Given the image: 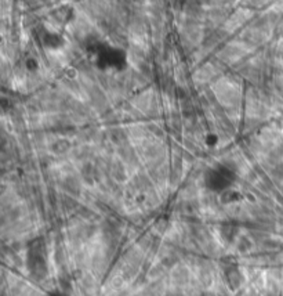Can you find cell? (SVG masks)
I'll return each mask as SVG.
<instances>
[{"label":"cell","mask_w":283,"mask_h":296,"mask_svg":"<svg viewBox=\"0 0 283 296\" xmlns=\"http://www.w3.org/2000/svg\"><path fill=\"white\" fill-rule=\"evenodd\" d=\"M26 267L30 277L43 280L48 272L46 245L41 241H32L26 252Z\"/></svg>","instance_id":"6da1fadb"},{"label":"cell","mask_w":283,"mask_h":296,"mask_svg":"<svg viewBox=\"0 0 283 296\" xmlns=\"http://www.w3.org/2000/svg\"><path fill=\"white\" fill-rule=\"evenodd\" d=\"M205 180H206L209 188L223 191V190L228 188V186L232 182V173L227 168H217V169H212L207 173Z\"/></svg>","instance_id":"7a4b0ae2"},{"label":"cell","mask_w":283,"mask_h":296,"mask_svg":"<svg viewBox=\"0 0 283 296\" xmlns=\"http://www.w3.org/2000/svg\"><path fill=\"white\" fill-rule=\"evenodd\" d=\"M224 268V276L225 280H227V282L230 285L231 290H236V288H239L241 284H242L243 277H242V272L239 270V267L236 263H230V266L228 267H223Z\"/></svg>","instance_id":"3957f363"},{"label":"cell","mask_w":283,"mask_h":296,"mask_svg":"<svg viewBox=\"0 0 283 296\" xmlns=\"http://www.w3.org/2000/svg\"><path fill=\"white\" fill-rule=\"evenodd\" d=\"M44 296H66L64 295L62 292H59V290H51V292H48V294H46Z\"/></svg>","instance_id":"277c9868"}]
</instances>
